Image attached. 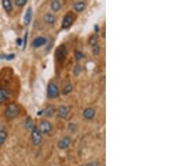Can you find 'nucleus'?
Masks as SVG:
<instances>
[{
	"mask_svg": "<svg viewBox=\"0 0 189 166\" xmlns=\"http://www.w3.org/2000/svg\"><path fill=\"white\" fill-rule=\"evenodd\" d=\"M86 166H98V163L97 162H91V163H87Z\"/></svg>",
	"mask_w": 189,
	"mask_h": 166,
	"instance_id": "nucleus-28",
	"label": "nucleus"
},
{
	"mask_svg": "<svg viewBox=\"0 0 189 166\" xmlns=\"http://www.w3.org/2000/svg\"><path fill=\"white\" fill-rule=\"evenodd\" d=\"M32 15H33V11H32V8L29 7L25 11L24 16V23L25 25H29L31 23Z\"/></svg>",
	"mask_w": 189,
	"mask_h": 166,
	"instance_id": "nucleus-12",
	"label": "nucleus"
},
{
	"mask_svg": "<svg viewBox=\"0 0 189 166\" xmlns=\"http://www.w3.org/2000/svg\"><path fill=\"white\" fill-rule=\"evenodd\" d=\"M46 94H47V98L50 99H54L56 98L60 94L59 92V87L54 82H50L47 85V88H46Z\"/></svg>",
	"mask_w": 189,
	"mask_h": 166,
	"instance_id": "nucleus-2",
	"label": "nucleus"
},
{
	"mask_svg": "<svg viewBox=\"0 0 189 166\" xmlns=\"http://www.w3.org/2000/svg\"><path fill=\"white\" fill-rule=\"evenodd\" d=\"M55 59L57 60L58 62H63L66 58L67 55V49L65 45H59L55 52Z\"/></svg>",
	"mask_w": 189,
	"mask_h": 166,
	"instance_id": "nucleus-3",
	"label": "nucleus"
},
{
	"mask_svg": "<svg viewBox=\"0 0 189 166\" xmlns=\"http://www.w3.org/2000/svg\"><path fill=\"white\" fill-rule=\"evenodd\" d=\"M27 39H28V33H25V35H24V40L23 41V43H24V49H25V47H26V45H27Z\"/></svg>",
	"mask_w": 189,
	"mask_h": 166,
	"instance_id": "nucleus-27",
	"label": "nucleus"
},
{
	"mask_svg": "<svg viewBox=\"0 0 189 166\" xmlns=\"http://www.w3.org/2000/svg\"><path fill=\"white\" fill-rule=\"evenodd\" d=\"M92 53L96 55H98V54L100 53V51H101V48H100V46L98 45L94 46V47H92Z\"/></svg>",
	"mask_w": 189,
	"mask_h": 166,
	"instance_id": "nucleus-26",
	"label": "nucleus"
},
{
	"mask_svg": "<svg viewBox=\"0 0 189 166\" xmlns=\"http://www.w3.org/2000/svg\"><path fill=\"white\" fill-rule=\"evenodd\" d=\"M14 3L17 7H23L27 3V0H15Z\"/></svg>",
	"mask_w": 189,
	"mask_h": 166,
	"instance_id": "nucleus-24",
	"label": "nucleus"
},
{
	"mask_svg": "<svg viewBox=\"0 0 189 166\" xmlns=\"http://www.w3.org/2000/svg\"><path fill=\"white\" fill-rule=\"evenodd\" d=\"M52 128V124L50 123L49 121L44 120L39 123V127L38 129H39V131L41 134H48L49 133L51 132Z\"/></svg>",
	"mask_w": 189,
	"mask_h": 166,
	"instance_id": "nucleus-6",
	"label": "nucleus"
},
{
	"mask_svg": "<svg viewBox=\"0 0 189 166\" xmlns=\"http://www.w3.org/2000/svg\"><path fill=\"white\" fill-rule=\"evenodd\" d=\"M22 43H23V41H22V39L19 38V39L17 40V44H18V45H22Z\"/></svg>",
	"mask_w": 189,
	"mask_h": 166,
	"instance_id": "nucleus-29",
	"label": "nucleus"
},
{
	"mask_svg": "<svg viewBox=\"0 0 189 166\" xmlns=\"http://www.w3.org/2000/svg\"><path fill=\"white\" fill-rule=\"evenodd\" d=\"M75 21V18H74L73 13L71 12H69L64 16L62 19V24H61V28L62 29H68L73 24Z\"/></svg>",
	"mask_w": 189,
	"mask_h": 166,
	"instance_id": "nucleus-4",
	"label": "nucleus"
},
{
	"mask_svg": "<svg viewBox=\"0 0 189 166\" xmlns=\"http://www.w3.org/2000/svg\"><path fill=\"white\" fill-rule=\"evenodd\" d=\"M2 5H3V8H4L6 13H10L12 11V3H11L10 0H3L2 2Z\"/></svg>",
	"mask_w": 189,
	"mask_h": 166,
	"instance_id": "nucleus-17",
	"label": "nucleus"
},
{
	"mask_svg": "<svg viewBox=\"0 0 189 166\" xmlns=\"http://www.w3.org/2000/svg\"><path fill=\"white\" fill-rule=\"evenodd\" d=\"M55 106L52 105V104H49V105L46 106V108L44 109V113H45V116L48 117V118H51V117L55 114Z\"/></svg>",
	"mask_w": 189,
	"mask_h": 166,
	"instance_id": "nucleus-13",
	"label": "nucleus"
},
{
	"mask_svg": "<svg viewBox=\"0 0 189 166\" xmlns=\"http://www.w3.org/2000/svg\"><path fill=\"white\" fill-rule=\"evenodd\" d=\"M15 57L14 54H1L0 59L1 60H6V61H11Z\"/></svg>",
	"mask_w": 189,
	"mask_h": 166,
	"instance_id": "nucleus-20",
	"label": "nucleus"
},
{
	"mask_svg": "<svg viewBox=\"0 0 189 166\" xmlns=\"http://www.w3.org/2000/svg\"><path fill=\"white\" fill-rule=\"evenodd\" d=\"M7 132L5 130H0V145H3L7 139Z\"/></svg>",
	"mask_w": 189,
	"mask_h": 166,
	"instance_id": "nucleus-18",
	"label": "nucleus"
},
{
	"mask_svg": "<svg viewBox=\"0 0 189 166\" xmlns=\"http://www.w3.org/2000/svg\"><path fill=\"white\" fill-rule=\"evenodd\" d=\"M84 57H85V55L80 50H76V52H75V58H76V61H80V60H81Z\"/></svg>",
	"mask_w": 189,
	"mask_h": 166,
	"instance_id": "nucleus-23",
	"label": "nucleus"
},
{
	"mask_svg": "<svg viewBox=\"0 0 189 166\" xmlns=\"http://www.w3.org/2000/svg\"><path fill=\"white\" fill-rule=\"evenodd\" d=\"M31 140L34 145H39L42 141V134L36 127H34L31 131Z\"/></svg>",
	"mask_w": 189,
	"mask_h": 166,
	"instance_id": "nucleus-5",
	"label": "nucleus"
},
{
	"mask_svg": "<svg viewBox=\"0 0 189 166\" xmlns=\"http://www.w3.org/2000/svg\"><path fill=\"white\" fill-rule=\"evenodd\" d=\"M10 93L6 87H0V103L7 102L9 98Z\"/></svg>",
	"mask_w": 189,
	"mask_h": 166,
	"instance_id": "nucleus-10",
	"label": "nucleus"
},
{
	"mask_svg": "<svg viewBox=\"0 0 189 166\" xmlns=\"http://www.w3.org/2000/svg\"><path fill=\"white\" fill-rule=\"evenodd\" d=\"M89 45L92 47H94L96 45H97V35H92L91 38L89 39Z\"/></svg>",
	"mask_w": 189,
	"mask_h": 166,
	"instance_id": "nucleus-21",
	"label": "nucleus"
},
{
	"mask_svg": "<svg viewBox=\"0 0 189 166\" xmlns=\"http://www.w3.org/2000/svg\"><path fill=\"white\" fill-rule=\"evenodd\" d=\"M69 112H70L69 108L65 105L60 106L58 108V115L61 118H66V117L68 116Z\"/></svg>",
	"mask_w": 189,
	"mask_h": 166,
	"instance_id": "nucleus-11",
	"label": "nucleus"
},
{
	"mask_svg": "<svg viewBox=\"0 0 189 166\" xmlns=\"http://www.w3.org/2000/svg\"><path fill=\"white\" fill-rule=\"evenodd\" d=\"M95 31L96 32H98V30H99V29H98V26H97V24H95Z\"/></svg>",
	"mask_w": 189,
	"mask_h": 166,
	"instance_id": "nucleus-31",
	"label": "nucleus"
},
{
	"mask_svg": "<svg viewBox=\"0 0 189 166\" xmlns=\"http://www.w3.org/2000/svg\"><path fill=\"white\" fill-rule=\"evenodd\" d=\"M43 19H44V21H45V23H46V24H55V21H56V18H55V16L54 15V14H52V13H45V15H44V18H43Z\"/></svg>",
	"mask_w": 189,
	"mask_h": 166,
	"instance_id": "nucleus-14",
	"label": "nucleus"
},
{
	"mask_svg": "<svg viewBox=\"0 0 189 166\" xmlns=\"http://www.w3.org/2000/svg\"><path fill=\"white\" fill-rule=\"evenodd\" d=\"M50 8H51V10L54 12H58L61 8V3L58 0H54L50 3Z\"/></svg>",
	"mask_w": 189,
	"mask_h": 166,
	"instance_id": "nucleus-16",
	"label": "nucleus"
},
{
	"mask_svg": "<svg viewBox=\"0 0 189 166\" xmlns=\"http://www.w3.org/2000/svg\"><path fill=\"white\" fill-rule=\"evenodd\" d=\"M73 90V87L71 84H67L66 86H65V87L62 90V94L63 95H68L69 93H71Z\"/></svg>",
	"mask_w": 189,
	"mask_h": 166,
	"instance_id": "nucleus-19",
	"label": "nucleus"
},
{
	"mask_svg": "<svg viewBox=\"0 0 189 166\" xmlns=\"http://www.w3.org/2000/svg\"><path fill=\"white\" fill-rule=\"evenodd\" d=\"M95 114H96V112H95L94 108H85L82 112V116L87 120H92L95 117Z\"/></svg>",
	"mask_w": 189,
	"mask_h": 166,
	"instance_id": "nucleus-8",
	"label": "nucleus"
},
{
	"mask_svg": "<svg viewBox=\"0 0 189 166\" xmlns=\"http://www.w3.org/2000/svg\"><path fill=\"white\" fill-rule=\"evenodd\" d=\"M25 127L29 129H32L34 128V126H33V121H32L31 118H29H29L25 120Z\"/></svg>",
	"mask_w": 189,
	"mask_h": 166,
	"instance_id": "nucleus-22",
	"label": "nucleus"
},
{
	"mask_svg": "<svg viewBox=\"0 0 189 166\" xmlns=\"http://www.w3.org/2000/svg\"><path fill=\"white\" fill-rule=\"evenodd\" d=\"M46 42H47V40L45 37L38 36L32 41V46L34 48H39L43 45H45Z\"/></svg>",
	"mask_w": 189,
	"mask_h": 166,
	"instance_id": "nucleus-9",
	"label": "nucleus"
},
{
	"mask_svg": "<svg viewBox=\"0 0 189 166\" xmlns=\"http://www.w3.org/2000/svg\"><path fill=\"white\" fill-rule=\"evenodd\" d=\"M81 71V66H80V65H78V64H77V65L75 66V68L73 69L74 75H75V76H78Z\"/></svg>",
	"mask_w": 189,
	"mask_h": 166,
	"instance_id": "nucleus-25",
	"label": "nucleus"
},
{
	"mask_svg": "<svg viewBox=\"0 0 189 166\" xmlns=\"http://www.w3.org/2000/svg\"><path fill=\"white\" fill-rule=\"evenodd\" d=\"M86 8V3L84 2H76L73 4V9L77 13H81Z\"/></svg>",
	"mask_w": 189,
	"mask_h": 166,
	"instance_id": "nucleus-15",
	"label": "nucleus"
},
{
	"mask_svg": "<svg viewBox=\"0 0 189 166\" xmlns=\"http://www.w3.org/2000/svg\"><path fill=\"white\" fill-rule=\"evenodd\" d=\"M71 138L64 137L63 138H61L59 142H58L57 147H58V148H60V149L63 150V149H66V148H67L71 145Z\"/></svg>",
	"mask_w": 189,
	"mask_h": 166,
	"instance_id": "nucleus-7",
	"label": "nucleus"
},
{
	"mask_svg": "<svg viewBox=\"0 0 189 166\" xmlns=\"http://www.w3.org/2000/svg\"><path fill=\"white\" fill-rule=\"evenodd\" d=\"M19 113V108L16 103H10L7 106L5 109V117L8 119H13L17 118Z\"/></svg>",
	"mask_w": 189,
	"mask_h": 166,
	"instance_id": "nucleus-1",
	"label": "nucleus"
},
{
	"mask_svg": "<svg viewBox=\"0 0 189 166\" xmlns=\"http://www.w3.org/2000/svg\"><path fill=\"white\" fill-rule=\"evenodd\" d=\"M42 113H44V110H41L40 112H38V113H37V115H38V116H40Z\"/></svg>",
	"mask_w": 189,
	"mask_h": 166,
	"instance_id": "nucleus-30",
	"label": "nucleus"
}]
</instances>
